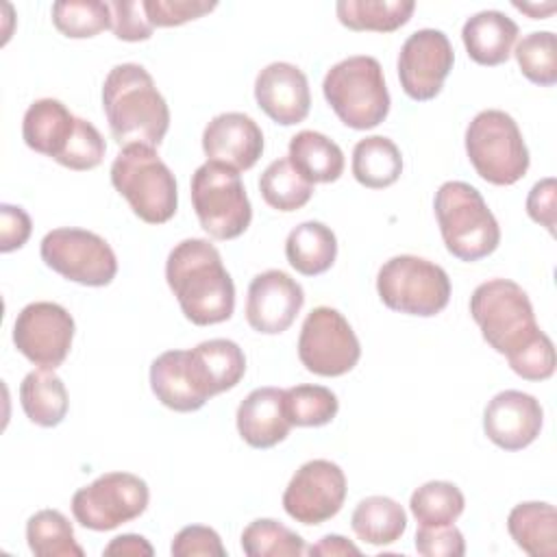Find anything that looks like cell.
Listing matches in <instances>:
<instances>
[{
  "instance_id": "cell-1",
  "label": "cell",
  "mask_w": 557,
  "mask_h": 557,
  "mask_svg": "<svg viewBox=\"0 0 557 557\" xmlns=\"http://www.w3.org/2000/svg\"><path fill=\"white\" fill-rule=\"evenodd\" d=\"M470 315L483 339L507 357L509 368L527 381H546L555 372V348L537 326L527 292L509 278H490L470 296Z\"/></svg>"
},
{
  "instance_id": "cell-2",
  "label": "cell",
  "mask_w": 557,
  "mask_h": 557,
  "mask_svg": "<svg viewBox=\"0 0 557 557\" xmlns=\"http://www.w3.org/2000/svg\"><path fill=\"white\" fill-rule=\"evenodd\" d=\"M165 281L189 322L209 326L233 315L235 285L209 239L178 242L168 255Z\"/></svg>"
},
{
  "instance_id": "cell-3",
  "label": "cell",
  "mask_w": 557,
  "mask_h": 557,
  "mask_svg": "<svg viewBox=\"0 0 557 557\" xmlns=\"http://www.w3.org/2000/svg\"><path fill=\"white\" fill-rule=\"evenodd\" d=\"M102 109L113 139L124 148H157L170 128V109L152 76L139 63H120L102 85Z\"/></svg>"
},
{
  "instance_id": "cell-4",
  "label": "cell",
  "mask_w": 557,
  "mask_h": 557,
  "mask_svg": "<svg viewBox=\"0 0 557 557\" xmlns=\"http://www.w3.org/2000/svg\"><path fill=\"white\" fill-rule=\"evenodd\" d=\"M435 218L446 250L461 261H479L500 244V228L481 191L463 181H446L435 191Z\"/></svg>"
},
{
  "instance_id": "cell-5",
  "label": "cell",
  "mask_w": 557,
  "mask_h": 557,
  "mask_svg": "<svg viewBox=\"0 0 557 557\" xmlns=\"http://www.w3.org/2000/svg\"><path fill=\"white\" fill-rule=\"evenodd\" d=\"M111 183L146 224H163L174 218L176 178L152 146H124L111 163Z\"/></svg>"
},
{
  "instance_id": "cell-6",
  "label": "cell",
  "mask_w": 557,
  "mask_h": 557,
  "mask_svg": "<svg viewBox=\"0 0 557 557\" xmlns=\"http://www.w3.org/2000/svg\"><path fill=\"white\" fill-rule=\"evenodd\" d=\"M322 94L342 124L355 131L379 126L389 113V91L374 57L355 54L331 65Z\"/></svg>"
},
{
  "instance_id": "cell-7",
  "label": "cell",
  "mask_w": 557,
  "mask_h": 557,
  "mask_svg": "<svg viewBox=\"0 0 557 557\" xmlns=\"http://www.w3.org/2000/svg\"><path fill=\"white\" fill-rule=\"evenodd\" d=\"M466 152L476 174L492 185H513L529 170V148L516 120L485 109L466 128Z\"/></svg>"
},
{
  "instance_id": "cell-8",
  "label": "cell",
  "mask_w": 557,
  "mask_h": 557,
  "mask_svg": "<svg viewBox=\"0 0 557 557\" xmlns=\"http://www.w3.org/2000/svg\"><path fill=\"white\" fill-rule=\"evenodd\" d=\"M376 292L392 311L431 318L448 305L450 278L442 265L429 259L398 255L381 265Z\"/></svg>"
},
{
  "instance_id": "cell-9",
  "label": "cell",
  "mask_w": 557,
  "mask_h": 557,
  "mask_svg": "<svg viewBox=\"0 0 557 557\" xmlns=\"http://www.w3.org/2000/svg\"><path fill=\"white\" fill-rule=\"evenodd\" d=\"M191 205L200 226L213 239L239 237L252 220V207L239 172L207 161L191 174Z\"/></svg>"
},
{
  "instance_id": "cell-10",
  "label": "cell",
  "mask_w": 557,
  "mask_h": 557,
  "mask_svg": "<svg viewBox=\"0 0 557 557\" xmlns=\"http://www.w3.org/2000/svg\"><path fill=\"white\" fill-rule=\"evenodd\" d=\"M39 255L50 270L78 285L104 287L117 274L113 248L100 235L85 228L63 226L48 231Z\"/></svg>"
},
{
  "instance_id": "cell-11",
  "label": "cell",
  "mask_w": 557,
  "mask_h": 557,
  "mask_svg": "<svg viewBox=\"0 0 557 557\" xmlns=\"http://www.w3.org/2000/svg\"><path fill=\"white\" fill-rule=\"evenodd\" d=\"M150 500L144 479L131 472H104L72 496L76 522L91 531H111L139 518Z\"/></svg>"
},
{
  "instance_id": "cell-12",
  "label": "cell",
  "mask_w": 557,
  "mask_h": 557,
  "mask_svg": "<svg viewBox=\"0 0 557 557\" xmlns=\"http://www.w3.org/2000/svg\"><path fill=\"white\" fill-rule=\"evenodd\" d=\"M361 357L359 339L348 320L333 307H315L305 318L298 337L300 363L318 376H342Z\"/></svg>"
},
{
  "instance_id": "cell-13",
  "label": "cell",
  "mask_w": 557,
  "mask_h": 557,
  "mask_svg": "<svg viewBox=\"0 0 557 557\" xmlns=\"http://www.w3.org/2000/svg\"><path fill=\"white\" fill-rule=\"evenodd\" d=\"M74 318L57 302L37 300L26 305L13 324L15 348L39 368H59L70 355Z\"/></svg>"
},
{
  "instance_id": "cell-14",
  "label": "cell",
  "mask_w": 557,
  "mask_h": 557,
  "mask_svg": "<svg viewBox=\"0 0 557 557\" xmlns=\"http://www.w3.org/2000/svg\"><path fill=\"white\" fill-rule=\"evenodd\" d=\"M346 500L344 470L329 459L302 463L283 492V509L300 524L331 520Z\"/></svg>"
},
{
  "instance_id": "cell-15",
  "label": "cell",
  "mask_w": 557,
  "mask_h": 557,
  "mask_svg": "<svg viewBox=\"0 0 557 557\" xmlns=\"http://www.w3.org/2000/svg\"><path fill=\"white\" fill-rule=\"evenodd\" d=\"M455 63L448 37L435 28L411 33L398 52V78L403 91L418 102L435 98Z\"/></svg>"
},
{
  "instance_id": "cell-16",
  "label": "cell",
  "mask_w": 557,
  "mask_h": 557,
  "mask_svg": "<svg viewBox=\"0 0 557 557\" xmlns=\"http://www.w3.org/2000/svg\"><path fill=\"white\" fill-rule=\"evenodd\" d=\"M305 305V292L296 278L283 270H265L248 285L246 320L263 335L287 331Z\"/></svg>"
},
{
  "instance_id": "cell-17",
  "label": "cell",
  "mask_w": 557,
  "mask_h": 557,
  "mask_svg": "<svg viewBox=\"0 0 557 557\" xmlns=\"http://www.w3.org/2000/svg\"><path fill=\"white\" fill-rule=\"evenodd\" d=\"M542 424L540 400L520 389L498 392L483 411V431L503 450L527 448L540 435Z\"/></svg>"
},
{
  "instance_id": "cell-18",
  "label": "cell",
  "mask_w": 557,
  "mask_h": 557,
  "mask_svg": "<svg viewBox=\"0 0 557 557\" xmlns=\"http://www.w3.org/2000/svg\"><path fill=\"white\" fill-rule=\"evenodd\" d=\"M255 100L272 122L281 126L298 124L309 115V81L294 63L274 61L257 74Z\"/></svg>"
},
{
  "instance_id": "cell-19",
  "label": "cell",
  "mask_w": 557,
  "mask_h": 557,
  "mask_svg": "<svg viewBox=\"0 0 557 557\" xmlns=\"http://www.w3.org/2000/svg\"><path fill=\"white\" fill-rule=\"evenodd\" d=\"M202 150L207 161L244 172L259 161L263 152V133L246 113H220L202 131Z\"/></svg>"
},
{
  "instance_id": "cell-20",
  "label": "cell",
  "mask_w": 557,
  "mask_h": 557,
  "mask_svg": "<svg viewBox=\"0 0 557 557\" xmlns=\"http://www.w3.org/2000/svg\"><path fill=\"white\" fill-rule=\"evenodd\" d=\"M150 387L161 405L181 413L196 411L211 398L194 370L189 350L161 352L150 366Z\"/></svg>"
},
{
  "instance_id": "cell-21",
  "label": "cell",
  "mask_w": 557,
  "mask_h": 557,
  "mask_svg": "<svg viewBox=\"0 0 557 557\" xmlns=\"http://www.w3.org/2000/svg\"><path fill=\"white\" fill-rule=\"evenodd\" d=\"M292 422L285 413L283 389L257 387L237 407L239 437L252 448H272L287 437Z\"/></svg>"
},
{
  "instance_id": "cell-22",
  "label": "cell",
  "mask_w": 557,
  "mask_h": 557,
  "mask_svg": "<svg viewBox=\"0 0 557 557\" xmlns=\"http://www.w3.org/2000/svg\"><path fill=\"white\" fill-rule=\"evenodd\" d=\"M76 120L78 117L61 100L39 98L24 113V144L30 150L52 157L57 161L74 135Z\"/></svg>"
},
{
  "instance_id": "cell-23",
  "label": "cell",
  "mask_w": 557,
  "mask_h": 557,
  "mask_svg": "<svg viewBox=\"0 0 557 557\" xmlns=\"http://www.w3.org/2000/svg\"><path fill=\"white\" fill-rule=\"evenodd\" d=\"M461 39L468 57L479 65H500L511 57L518 39V24L503 11H479L466 20Z\"/></svg>"
},
{
  "instance_id": "cell-24",
  "label": "cell",
  "mask_w": 557,
  "mask_h": 557,
  "mask_svg": "<svg viewBox=\"0 0 557 557\" xmlns=\"http://www.w3.org/2000/svg\"><path fill=\"white\" fill-rule=\"evenodd\" d=\"M189 355L194 370L209 396L233 389L246 372L244 350L233 339L215 337L200 342L189 350Z\"/></svg>"
},
{
  "instance_id": "cell-25",
  "label": "cell",
  "mask_w": 557,
  "mask_h": 557,
  "mask_svg": "<svg viewBox=\"0 0 557 557\" xmlns=\"http://www.w3.org/2000/svg\"><path fill=\"white\" fill-rule=\"evenodd\" d=\"M507 531L518 548L531 557H555L557 511L550 503H520L507 516Z\"/></svg>"
},
{
  "instance_id": "cell-26",
  "label": "cell",
  "mask_w": 557,
  "mask_h": 557,
  "mask_svg": "<svg viewBox=\"0 0 557 557\" xmlns=\"http://www.w3.org/2000/svg\"><path fill=\"white\" fill-rule=\"evenodd\" d=\"M287 159L309 183H333L344 172L342 148L318 131H300L289 139Z\"/></svg>"
},
{
  "instance_id": "cell-27",
  "label": "cell",
  "mask_w": 557,
  "mask_h": 557,
  "mask_svg": "<svg viewBox=\"0 0 557 557\" xmlns=\"http://www.w3.org/2000/svg\"><path fill=\"white\" fill-rule=\"evenodd\" d=\"M285 257L296 272L305 276H318L335 263L337 237L322 222H302L289 231L285 242Z\"/></svg>"
},
{
  "instance_id": "cell-28",
  "label": "cell",
  "mask_w": 557,
  "mask_h": 557,
  "mask_svg": "<svg viewBox=\"0 0 557 557\" xmlns=\"http://www.w3.org/2000/svg\"><path fill=\"white\" fill-rule=\"evenodd\" d=\"M20 403L26 418L37 426H57L67 413V389L50 368L28 372L20 385Z\"/></svg>"
},
{
  "instance_id": "cell-29",
  "label": "cell",
  "mask_w": 557,
  "mask_h": 557,
  "mask_svg": "<svg viewBox=\"0 0 557 557\" xmlns=\"http://www.w3.org/2000/svg\"><path fill=\"white\" fill-rule=\"evenodd\" d=\"M352 176L368 189H385L394 185L403 172V154L398 146L383 135H370L352 148Z\"/></svg>"
},
{
  "instance_id": "cell-30",
  "label": "cell",
  "mask_w": 557,
  "mask_h": 557,
  "mask_svg": "<svg viewBox=\"0 0 557 557\" xmlns=\"http://www.w3.org/2000/svg\"><path fill=\"white\" fill-rule=\"evenodd\" d=\"M350 527L359 540L372 546H387L400 540L407 529L405 509L389 496H368L359 500L350 516Z\"/></svg>"
},
{
  "instance_id": "cell-31",
  "label": "cell",
  "mask_w": 557,
  "mask_h": 557,
  "mask_svg": "<svg viewBox=\"0 0 557 557\" xmlns=\"http://www.w3.org/2000/svg\"><path fill=\"white\" fill-rule=\"evenodd\" d=\"M413 0H339L337 20L350 30L394 33L411 20Z\"/></svg>"
},
{
  "instance_id": "cell-32",
  "label": "cell",
  "mask_w": 557,
  "mask_h": 557,
  "mask_svg": "<svg viewBox=\"0 0 557 557\" xmlns=\"http://www.w3.org/2000/svg\"><path fill=\"white\" fill-rule=\"evenodd\" d=\"M26 542L37 557H83L72 522L57 509H41L26 522Z\"/></svg>"
},
{
  "instance_id": "cell-33",
  "label": "cell",
  "mask_w": 557,
  "mask_h": 557,
  "mask_svg": "<svg viewBox=\"0 0 557 557\" xmlns=\"http://www.w3.org/2000/svg\"><path fill=\"white\" fill-rule=\"evenodd\" d=\"M261 198L276 211L289 213L302 209L313 196V183L292 165L287 157L272 161L259 178Z\"/></svg>"
},
{
  "instance_id": "cell-34",
  "label": "cell",
  "mask_w": 557,
  "mask_h": 557,
  "mask_svg": "<svg viewBox=\"0 0 557 557\" xmlns=\"http://www.w3.org/2000/svg\"><path fill=\"white\" fill-rule=\"evenodd\" d=\"M466 507L461 490L450 481H429L420 485L409 500L413 518L422 527L453 524Z\"/></svg>"
},
{
  "instance_id": "cell-35",
  "label": "cell",
  "mask_w": 557,
  "mask_h": 557,
  "mask_svg": "<svg viewBox=\"0 0 557 557\" xmlns=\"http://www.w3.org/2000/svg\"><path fill=\"white\" fill-rule=\"evenodd\" d=\"M242 550L248 557H300L305 540L272 518H257L242 531Z\"/></svg>"
},
{
  "instance_id": "cell-36",
  "label": "cell",
  "mask_w": 557,
  "mask_h": 557,
  "mask_svg": "<svg viewBox=\"0 0 557 557\" xmlns=\"http://www.w3.org/2000/svg\"><path fill=\"white\" fill-rule=\"evenodd\" d=\"M52 24L70 39H87L111 28V7L100 0H61L52 4Z\"/></svg>"
},
{
  "instance_id": "cell-37",
  "label": "cell",
  "mask_w": 557,
  "mask_h": 557,
  "mask_svg": "<svg viewBox=\"0 0 557 557\" xmlns=\"http://www.w3.org/2000/svg\"><path fill=\"white\" fill-rule=\"evenodd\" d=\"M283 403L292 426H324L339 409L337 396L324 385H294L283 389Z\"/></svg>"
},
{
  "instance_id": "cell-38",
  "label": "cell",
  "mask_w": 557,
  "mask_h": 557,
  "mask_svg": "<svg viewBox=\"0 0 557 557\" xmlns=\"http://www.w3.org/2000/svg\"><path fill=\"white\" fill-rule=\"evenodd\" d=\"M516 61L520 72L540 87L557 83V37L550 30H535L516 44Z\"/></svg>"
},
{
  "instance_id": "cell-39",
  "label": "cell",
  "mask_w": 557,
  "mask_h": 557,
  "mask_svg": "<svg viewBox=\"0 0 557 557\" xmlns=\"http://www.w3.org/2000/svg\"><path fill=\"white\" fill-rule=\"evenodd\" d=\"M104 152H107V144L100 131L91 122L78 117L74 135L65 146V150L61 152V157L57 159V163L74 172H87L102 163Z\"/></svg>"
},
{
  "instance_id": "cell-40",
  "label": "cell",
  "mask_w": 557,
  "mask_h": 557,
  "mask_svg": "<svg viewBox=\"0 0 557 557\" xmlns=\"http://www.w3.org/2000/svg\"><path fill=\"white\" fill-rule=\"evenodd\" d=\"M152 26H181L211 13L218 4L205 0H141Z\"/></svg>"
},
{
  "instance_id": "cell-41",
  "label": "cell",
  "mask_w": 557,
  "mask_h": 557,
  "mask_svg": "<svg viewBox=\"0 0 557 557\" xmlns=\"http://www.w3.org/2000/svg\"><path fill=\"white\" fill-rule=\"evenodd\" d=\"M111 7V28L122 41H146L152 37L154 26L150 24L144 2L137 0H115Z\"/></svg>"
},
{
  "instance_id": "cell-42",
  "label": "cell",
  "mask_w": 557,
  "mask_h": 557,
  "mask_svg": "<svg viewBox=\"0 0 557 557\" xmlns=\"http://www.w3.org/2000/svg\"><path fill=\"white\" fill-rule=\"evenodd\" d=\"M170 553L174 557H224L226 548L218 535V531H213L211 527H202V524H189L183 527L170 546Z\"/></svg>"
},
{
  "instance_id": "cell-43",
  "label": "cell",
  "mask_w": 557,
  "mask_h": 557,
  "mask_svg": "<svg viewBox=\"0 0 557 557\" xmlns=\"http://www.w3.org/2000/svg\"><path fill=\"white\" fill-rule=\"evenodd\" d=\"M416 550L424 557H461L466 542L455 524L422 527L416 533Z\"/></svg>"
},
{
  "instance_id": "cell-44",
  "label": "cell",
  "mask_w": 557,
  "mask_h": 557,
  "mask_svg": "<svg viewBox=\"0 0 557 557\" xmlns=\"http://www.w3.org/2000/svg\"><path fill=\"white\" fill-rule=\"evenodd\" d=\"M33 231L30 215L15 205H0V252L22 248Z\"/></svg>"
},
{
  "instance_id": "cell-45",
  "label": "cell",
  "mask_w": 557,
  "mask_h": 557,
  "mask_svg": "<svg viewBox=\"0 0 557 557\" xmlns=\"http://www.w3.org/2000/svg\"><path fill=\"white\" fill-rule=\"evenodd\" d=\"M555 211H557V183L555 178L537 181L527 196V213L533 222L544 226L550 235L555 233Z\"/></svg>"
},
{
  "instance_id": "cell-46",
  "label": "cell",
  "mask_w": 557,
  "mask_h": 557,
  "mask_svg": "<svg viewBox=\"0 0 557 557\" xmlns=\"http://www.w3.org/2000/svg\"><path fill=\"white\" fill-rule=\"evenodd\" d=\"M102 553H104V555H124V557H126V555H128V557H141V555L150 557L154 550H152V546L148 544L146 537L135 535V533H124V535L113 537V540L104 546Z\"/></svg>"
},
{
  "instance_id": "cell-47",
  "label": "cell",
  "mask_w": 557,
  "mask_h": 557,
  "mask_svg": "<svg viewBox=\"0 0 557 557\" xmlns=\"http://www.w3.org/2000/svg\"><path fill=\"white\" fill-rule=\"evenodd\" d=\"M309 555H324V557H335V555H361V550L348 542L346 537L342 535H335V533H329L324 535L318 544H313L309 550Z\"/></svg>"
},
{
  "instance_id": "cell-48",
  "label": "cell",
  "mask_w": 557,
  "mask_h": 557,
  "mask_svg": "<svg viewBox=\"0 0 557 557\" xmlns=\"http://www.w3.org/2000/svg\"><path fill=\"white\" fill-rule=\"evenodd\" d=\"M513 7L518 9V11H524V13H529L533 20H544L548 13H553L555 11V2H548V4H544V7H540V4H520V2H513Z\"/></svg>"
}]
</instances>
